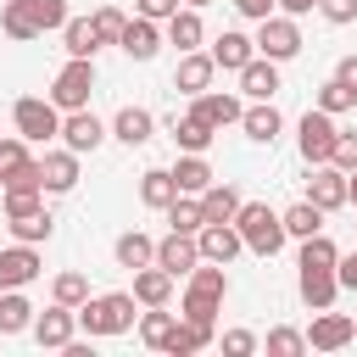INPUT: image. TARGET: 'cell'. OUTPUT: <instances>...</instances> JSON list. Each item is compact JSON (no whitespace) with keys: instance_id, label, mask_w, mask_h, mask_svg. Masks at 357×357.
I'll return each mask as SVG.
<instances>
[{"instance_id":"cell-19","label":"cell","mask_w":357,"mask_h":357,"mask_svg":"<svg viewBox=\"0 0 357 357\" xmlns=\"http://www.w3.org/2000/svg\"><path fill=\"white\" fill-rule=\"evenodd\" d=\"M106 134H112V139H123V145L134 151V145H145V139L156 134V117H151L145 106H117V117L106 123Z\"/></svg>"},{"instance_id":"cell-54","label":"cell","mask_w":357,"mask_h":357,"mask_svg":"<svg viewBox=\"0 0 357 357\" xmlns=\"http://www.w3.org/2000/svg\"><path fill=\"white\" fill-rule=\"evenodd\" d=\"M318 0H279V11H290V17H307Z\"/></svg>"},{"instance_id":"cell-15","label":"cell","mask_w":357,"mask_h":357,"mask_svg":"<svg viewBox=\"0 0 357 357\" xmlns=\"http://www.w3.org/2000/svg\"><path fill=\"white\" fill-rule=\"evenodd\" d=\"M195 262H201V245H195V234H178V229H167V234L156 240V268H167L173 279H184Z\"/></svg>"},{"instance_id":"cell-39","label":"cell","mask_w":357,"mask_h":357,"mask_svg":"<svg viewBox=\"0 0 357 357\" xmlns=\"http://www.w3.org/2000/svg\"><path fill=\"white\" fill-rule=\"evenodd\" d=\"M262 346H268V357H301V351H307V329H290V324H273Z\"/></svg>"},{"instance_id":"cell-17","label":"cell","mask_w":357,"mask_h":357,"mask_svg":"<svg viewBox=\"0 0 357 357\" xmlns=\"http://www.w3.org/2000/svg\"><path fill=\"white\" fill-rule=\"evenodd\" d=\"M240 95H212V89H201V95H190V117H201V123H212V128H229V123H240Z\"/></svg>"},{"instance_id":"cell-55","label":"cell","mask_w":357,"mask_h":357,"mask_svg":"<svg viewBox=\"0 0 357 357\" xmlns=\"http://www.w3.org/2000/svg\"><path fill=\"white\" fill-rule=\"evenodd\" d=\"M346 201H351V206H357V167H351V173H346Z\"/></svg>"},{"instance_id":"cell-10","label":"cell","mask_w":357,"mask_h":357,"mask_svg":"<svg viewBox=\"0 0 357 357\" xmlns=\"http://www.w3.org/2000/svg\"><path fill=\"white\" fill-rule=\"evenodd\" d=\"M73 335H78V307H61V301H50L45 312H33V340H39L45 351H61Z\"/></svg>"},{"instance_id":"cell-40","label":"cell","mask_w":357,"mask_h":357,"mask_svg":"<svg viewBox=\"0 0 357 357\" xmlns=\"http://www.w3.org/2000/svg\"><path fill=\"white\" fill-rule=\"evenodd\" d=\"M312 106H318V112H329V117H340V112H351V106H357V95H351L340 78H329V84H318Z\"/></svg>"},{"instance_id":"cell-4","label":"cell","mask_w":357,"mask_h":357,"mask_svg":"<svg viewBox=\"0 0 357 357\" xmlns=\"http://www.w3.org/2000/svg\"><path fill=\"white\" fill-rule=\"evenodd\" d=\"M61 112H73V106H89V95H95V56H67L61 61V73L50 78V89H45Z\"/></svg>"},{"instance_id":"cell-18","label":"cell","mask_w":357,"mask_h":357,"mask_svg":"<svg viewBox=\"0 0 357 357\" xmlns=\"http://www.w3.org/2000/svg\"><path fill=\"white\" fill-rule=\"evenodd\" d=\"M195 201H201V223H234V212H240V201H245V195H240L229 178H212Z\"/></svg>"},{"instance_id":"cell-12","label":"cell","mask_w":357,"mask_h":357,"mask_svg":"<svg viewBox=\"0 0 357 357\" xmlns=\"http://www.w3.org/2000/svg\"><path fill=\"white\" fill-rule=\"evenodd\" d=\"M117 45H123V56L128 61H151L156 50H162V22H151V17H128L123 22V33H117Z\"/></svg>"},{"instance_id":"cell-6","label":"cell","mask_w":357,"mask_h":357,"mask_svg":"<svg viewBox=\"0 0 357 357\" xmlns=\"http://www.w3.org/2000/svg\"><path fill=\"white\" fill-rule=\"evenodd\" d=\"M335 134H340V123L329 117V112H301V123H296V151H301V162L307 167H318V162H329V151H335Z\"/></svg>"},{"instance_id":"cell-16","label":"cell","mask_w":357,"mask_h":357,"mask_svg":"<svg viewBox=\"0 0 357 357\" xmlns=\"http://www.w3.org/2000/svg\"><path fill=\"white\" fill-rule=\"evenodd\" d=\"M212 73H218L212 50H178V67H173V89H184V95H201V89H212Z\"/></svg>"},{"instance_id":"cell-49","label":"cell","mask_w":357,"mask_h":357,"mask_svg":"<svg viewBox=\"0 0 357 357\" xmlns=\"http://www.w3.org/2000/svg\"><path fill=\"white\" fill-rule=\"evenodd\" d=\"M318 11H324V22H335V28L357 22V0H318Z\"/></svg>"},{"instance_id":"cell-21","label":"cell","mask_w":357,"mask_h":357,"mask_svg":"<svg viewBox=\"0 0 357 357\" xmlns=\"http://www.w3.org/2000/svg\"><path fill=\"white\" fill-rule=\"evenodd\" d=\"M173 173V184H178V195H201L218 173H212V162H206V151H178V162L167 167Z\"/></svg>"},{"instance_id":"cell-37","label":"cell","mask_w":357,"mask_h":357,"mask_svg":"<svg viewBox=\"0 0 357 357\" xmlns=\"http://www.w3.org/2000/svg\"><path fill=\"white\" fill-rule=\"evenodd\" d=\"M173 318H178V312H167V307H145V312L134 318V324H139V340H145L151 351H162V340H167Z\"/></svg>"},{"instance_id":"cell-27","label":"cell","mask_w":357,"mask_h":357,"mask_svg":"<svg viewBox=\"0 0 357 357\" xmlns=\"http://www.w3.org/2000/svg\"><path fill=\"white\" fill-rule=\"evenodd\" d=\"M240 89H245L251 100H273V95H279V61L251 56V61L240 67Z\"/></svg>"},{"instance_id":"cell-41","label":"cell","mask_w":357,"mask_h":357,"mask_svg":"<svg viewBox=\"0 0 357 357\" xmlns=\"http://www.w3.org/2000/svg\"><path fill=\"white\" fill-rule=\"evenodd\" d=\"M0 33H6V39H39V28H33V17L22 11V0H6V6H0Z\"/></svg>"},{"instance_id":"cell-20","label":"cell","mask_w":357,"mask_h":357,"mask_svg":"<svg viewBox=\"0 0 357 357\" xmlns=\"http://www.w3.org/2000/svg\"><path fill=\"white\" fill-rule=\"evenodd\" d=\"M39 173H45V195H67L78 184V151H45L39 156Z\"/></svg>"},{"instance_id":"cell-56","label":"cell","mask_w":357,"mask_h":357,"mask_svg":"<svg viewBox=\"0 0 357 357\" xmlns=\"http://www.w3.org/2000/svg\"><path fill=\"white\" fill-rule=\"evenodd\" d=\"M184 6H195V11H201V6H212V0H184Z\"/></svg>"},{"instance_id":"cell-13","label":"cell","mask_w":357,"mask_h":357,"mask_svg":"<svg viewBox=\"0 0 357 357\" xmlns=\"http://www.w3.org/2000/svg\"><path fill=\"white\" fill-rule=\"evenodd\" d=\"M307 201H312L318 212H335V206H346V173H340L335 162H318V167L307 173Z\"/></svg>"},{"instance_id":"cell-24","label":"cell","mask_w":357,"mask_h":357,"mask_svg":"<svg viewBox=\"0 0 357 357\" xmlns=\"http://www.w3.org/2000/svg\"><path fill=\"white\" fill-rule=\"evenodd\" d=\"M134 301H139V307H167V301H173V273L156 268V262L134 268Z\"/></svg>"},{"instance_id":"cell-33","label":"cell","mask_w":357,"mask_h":357,"mask_svg":"<svg viewBox=\"0 0 357 357\" xmlns=\"http://www.w3.org/2000/svg\"><path fill=\"white\" fill-rule=\"evenodd\" d=\"M173 195H178V184H173V173H167V167H145V173H139V201H145L151 212H162Z\"/></svg>"},{"instance_id":"cell-28","label":"cell","mask_w":357,"mask_h":357,"mask_svg":"<svg viewBox=\"0 0 357 357\" xmlns=\"http://www.w3.org/2000/svg\"><path fill=\"white\" fill-rule=\"evenodd\" d=\"M112 257H117V268H145V262H156V240L145 234V229H123L117 240H112Z\"/></svg>"},{"instance_id":"cell-29","label":"cell","mask_w":357,"mask_h":357,"mask_svg":"<svg viewBox=\"0 0 357 357\" xmlns=\"http://www.w3.org/2000/svg\"><path fill=\"white\" fill-rule=\"evenodd\" d=\"M201 346H212V329H206V324H190V318H173L162 351H167V357H195Z\"/></svg>"},{"instance_id":"cell-22","label":"cell","mask_w":357,"mask_h":357,"mask_svg":"<svg viewBox=\"0 0 357 357\" xmlns=\"http://www.w3.org/2000/svg\"><path fill=\"white\" fill-rule=\"evenodd\" d=\"M251 56H257V39H251V33H240V28H223V33L212 39V61H218L223 73H240Z\"/></svg>"},{"instance_id":"cell-9","label":"cell","mask_w":357,"mask_h":357,"mask_svg":"<svg viewBox=\"0 0 357 357\" xmlns=\"http://www.w3.org/2000/svg\"><path fill=\"white\" fill-rule=\"evenodd\" d=\"M296 296L318 312V307H335V296H340V279H335V268H324V262H296Z\"/></svg>"},{"instance_id":"cell-23","label":"cell","mask_w":357,"mask_h":357,"mask_svg":"<svg viewBox=\"0 0 357 357\" xmlns=\"http://www.w3.org/2000/svg\"><path fill=\"white\" fill-rule=\"evenodd\" d=\"M240 128H245V139L273 145V139H279V128H284V117H279V106H273V100H251V106L240 112Z\"/></svg>"},{"instance_id":"cell-50","label":"cell","mask_w":357,"mask_h":357,"mask_svg":"<svg viewBox=\"0 0 357 357\" xmlns=\"http://www.w3.org/2000/svg\"><path fill=\"white\" fill-rule=\"evenodd\" d=\"M178 6H184V0H134V11H139V17H151V22H167Z\"/></svg>"},{"instance_id":"cell-34","label":"cell","mask_w":357,"mask_h":357,"mask_svg":"<svg viewBox=\"0 0 357 357\" xmlns=\"http://www.w3.org/2000/svg\"><path fill=\"white\" fill-rule=\"evenodd\" d=\"M279 218H284V240H307V234H318V229H324V212H318L307 195H301L296 206H284Z\"/></svg>"},{"instance_id":"cell-46","label":"cell","mask_w":357,"mask_h":357,"mask_svg":"<svg viewBox=\"0 0 357 357\" xmlns=\"http://www.w3.org/2000/svg\"><path fill=\"white\" fill-rule=\"evenodd\" d=\"M123 22H128V17H123L117 6H100V11H95V33H100V45H117Z\"/></svg>"},{"instance_id":"cell-5","label":"cell","mask_w":357,"mask_h":357,"mask_svg":"<svg viewBox=\"0 0 357 357\" xmlns=\"http://www.w3.org/2000/svg\"><path fill=\"white\" fill-rule=\"evenodd\" d=\"M257 56H268V61H290L296 50H301V22L290 17V11H268L262 22H257Z\"/></svg>"},{"instance_id":"cell-32","label":"cell","mask_w":357,"mask_h":357,"mask_svg":"<svg viewBox=\"0 0 357 357\" xmlns=\"http://www.w3.org/2000/svg\"><path fill=\"white\" fill-rule=\"evenodd\" d=\"M167 134H173V145H178V151H206V145L218 139V128H212V123H201V117H190V112H184V117H173V128H167Z\"/></svg>"},{"instance_id":"cell-25","label":"cell","mask_w":357,"mask_h":357,"mask_svg":"<svg viewBox=\"0 0 357 357\" xmlns=\"http://www.w3.org/2000/svg\"><path fill=\"white\" fill-rule=\"evenodd\" d=\"M184 296H201V301H223L229 296V273H223V262H195L190 273H184Z\"/></svg>"},{"instance_id":"cell-2","label":"cell","mask_w":357,"mask_h":357,"mask_svg":"<svg viewBox=\"0 0 357 357\" xmlns=\"http://www.w3.org/2000/svg\"><path fill=\"white\" fill-rule=\"evenodd\" d=\"M234 229H240L245 251H257V257H279V251H284V218H279L268 201H240Z\"/></svg>"},{"instance_id":"cell-42","label":"cell","mask_w":357,"mask_h":357,"mask_svg":"<svg viewBox=\"0 0 357 357\" xmlns=\"http://www.w3.org/2000/svg\"><path fill=\"white\" fill-rule=\"evenodd\" d=\"M22 11L33 17V28H39V33H50V28H61V22H67V0H22Z\"/></svg>"},{"instance_id":"cell-51","label":"cell","mask_w":357,"mask_h":357,"mask_svg":"<svg viewBox=\"0 0 357 357\" xmlns=\"http://www.w3.org/2000/svg\"><path fill=\"white\" fill-rule=\"evenodd\" d=\"M335 279H340V290H357V245L335 257Z\"/></svg>"},{"instance_id":"cell-26","label":"cell","mask_w":357,"mask_h":357,"mask_svg":"<svg viewBox=\"0 0 357 357\" xmlns=\"http://www.w3.org/2000/svg\"><path fill=\"white\" fill-rule=\"evenodd\" d=\"M162 33H167V45H178V50H201L206 22H201V11H195V6H178V11L162 22Z\"/></svg>"},{"instance_id":"cell-1","label":"cell","mask_w":357,"mask_h":357,"mask_svg":"<svg viewBox=\"0 0 357 357\" xmlns=\"http://www.w3.org/2000/svg\"><path fill=\"white\" fill-rule=\"evenodd\" d=\"M139 301H134V290H106V296H89L84 307H78V329L89 335V340H100V335H123V329H134V312Z\"/></svg>"},{"instance_id":"cell-3","label":"cell","mask_w":357,"mask_h":357,"mask_svg":"<svg viewBox=\"0 0 357 357\" xmlns=\"http://www.w3.org/2000/svg\"><path fill=\"white\" fill-rule=\"evenodd\" d=\"M11 123H17V134L28 145H45V139L61 134V106L50 95H17L11 100Z\"/></svg>"},{"instance_id":"cell-48","label":"cell","mask_w":357,"mask_h":357,"mask_svg":"<svg viewBox=\"0 0 357 357\" xmlns=\"http://www.w3.org/2000/svg\"><path fill=\"white\" fill-rule=\"evenodd\" d=\"M257 346H262V340H257L251 329H223V351H229V357H251Z\"/></svg>"},{"instance_id":"cell-31","label":"cell","mask_w":357,"mask_h":357,"mask_svg":"<svg viewBox=\"0 0 357 357\" xmlns=\"http://www.w3.org/2000/svg\"><path fill=\"white\" fill-rule=\"evenodd\" d=\"M33 301L22 296V290H0V335H22V329H33Z\"/></svg>"},{"instance_id":"cell-53","label":"cell","mask_w":357,"mask_h":357,"mask_svg":"<svg viewBox=\"0 0 357 357\" xmlns=\"http://www.w3.org/2000/svg\"><path fill=\"white\" fill-rule=\"evenodd\" d=\"M335 78H340V84L357 95V56H340V61H335Z\"/></svg>"},{"instance_id":"cell-14","label":"cell","mask_w":357,"mask_h":357,"mask_svg":"<svg viewBox=\"0 0 357 357\" xmlns=\"http://www.w3.org/2000/svg\"><path fill=\"white\" fill-rule=\"evenodd\" d=\"M195 245H201V257H206V262H223V268L245 251V240H240V229H234V223H201V229H195Z\"/></svg>"},{"instance_id":"cell-47","label":"cell","mask_w":357,"mask_h":357,"mask_svg":"<svg viewBox=\"0 0 357 357\" xmlns=\"http://www.w3.org/2000/svg\"><path fill=\"white\" fill-rule=\"evenodd\" d=\"M329 162H335L340 173H351V167H357V134H346V128H340V134H335V151H329Z\"/></svg>"},{"instance_id":"cell-35","label":"cell","mask_w":357,"mask_h":357,"mask_svg":"<svg viewBox=\"0 0 357 357\" xmlns=\"http://www.w3.org/2000/svg\"><path fill=\"white\" fill-rule=\"evenodd\" d=\"M6 223H11V234H17L22 245H45V240L56 234V218H50L45 206H39V212H28V218H6Z\"/></svg>"},{"instance_id":"cell-38","label":"cell","mask_w":357,"mask_h":357,"mask_svg":"<svg viewBox=\"0 0 357 357\" xmlns=\"http://www.w3.org/2000/svg\"><path fill=\"white\" fill-rule=\"evenodd\" d=\"M162 212H167V229H178V234H195L201 229V201L195 195H173Z\"/></svg>"},{"instance_id":"cell-43","label":"cell","mask_w":357,"mask_h":357,"mask_svg":"<svg viewBox=\"0 0 357 357\" xmlns=\"http://www.w3.org/2000/svg\"><path fill=\"white\" fill-rule=\"evenodd\" d=\"M0 206H6V218H28L45 206V190H0Z\"/></svg>"},{"instance_id":"cell-11","label":"cell","mask_w":357,"mask_h":357,"mask_svg":"<svg viewBox=\"0 0 357 357\" xmlns=\"http://www.w3.org/2000/svg\"><path fill=\"white\" fill-rule=\"evenodd\" d=\"M45 273V262H39V251L33 245H0V290H22V284H33Z\"/></svg>"},{"instance_id":"cell-30","label":"cell","mask_w":357,"mask_h":357,"mask_svg":"<svg viewBox=\"0 0 357 357\" xmlns=\"http://www.w3.org/2000/svg\"><path fill=\"white\" fill-rule=\"evenodd\" d=\"M56 33H61V45H67V56H95V50H100V33H95V17H73V11H67V22H61Z\"/></svg>"},{"instance_id":"cell-44","label":"cell","mask_w":357,"mask_h":357,"mask_svg":"<svg viewBox=\"0 0 357 357\" xmlns=\"http://www.w3.org/2000/svg\"><path fill=\"white\" fill-rule=\"evenodd\" d=\"M28 156H33V151H28V139H22V134H6V139H0V184H6Z\"/></svg>"},{"instance_id":"cell-36","label":"cell","mask_w":357,"mask_h":357,"mask_svg":"<svg viewBox=\"0 0 357 357\" xmlns=\"http://www.w3.org/2000/svg\"><path fill=\"white\" fill-rule=\"evenodd\" d=\"M50 301H61V307H84V301H89V279H84L78 268L56 273V279H50Z\"/></svg>"},{"instance_id":"cell-8","label":"cell","mask_w":357,"mask_h":357,"mask_svg":"<svg viewBox=\"0 0 357 357\" xmlns=\"http://www.w3.org/2000/svg\"><path fill=\"white\" fill-rule=\"evenodd\" d=\"M61 145L78 151V156H89V151L106 145V123H100L89 106H73V112H61Z\"/></svg>"},{"instance_id":"cell-7","label":"cell","mask_w":357,"mask_h":357,"mask_svg":"<svg viewBox=\"0 0 357 357\" xmlns=\"http://www.w3.org/2000/svg\"><path fill=\"white\" fill-rule=\"evenodd\" d=\"M351 340H357V318L329 312V307L312 312V324H307V351H340V346H351Z\"/></svg>"},{"instance_id":"cell-52","label":"cell","mask_w":357,"mask_h":357,"mask_svg":"<svg viewBox=\"0 0 357 357\" xmlns=\"http://www.w3.org/2000/svg\"><path fill=\"white\" fill-rule=\"evenodd\" d=\"M234 11H240V17H251V22H262L268 11H279V0H234Z\"/></svg>"},{"instance_id":"cell-45","label":"cell","mask_w":357,"mask_h":357,"mask_svg":"<svg viewBox=\"0 0 357 357\" xmlns=\"http://www.w3.org/2000/svg\"><path fill=\"white\" fill-rule=\"evenodd\" d=\"M218 312H223V301H201V296H184L178 301V318H190V324H218Z\"/></svg>"}]
</instances>
